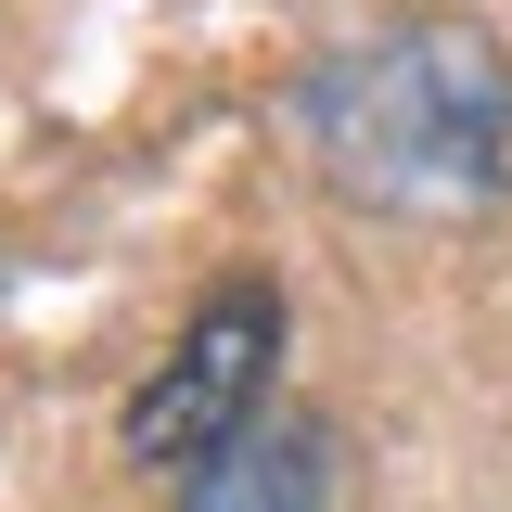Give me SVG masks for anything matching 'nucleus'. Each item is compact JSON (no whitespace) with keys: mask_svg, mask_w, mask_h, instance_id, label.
<instances>
[{"mask_svg":"<svg viewBox=\"0 0 512 512\" xmlns=\"http://www.w3.org/2000/svg\"><path fill=\"white\" fill-rule=\"evenodd\" d=\"M269 346H282L269 282H218V295L180 320V346L154 359V384L128 397V448L167 461V474H205L244 423H269Z\"/></svg>","mask_w":512,"mask_h":512,"instance_id":"obj_2","label":"nucleus"},{"mask_svg":"<svg viewBox=\"0 0 512 512\" xmlns=\"http://www.w3.org/2000/svg\"><path fill=\"white\" fill-rule=\"evenodd\" d=\"M320 500H333V436L269 410V423H244V436L192 474L180 512H320Z\"/></svg>","mask_w":512,"mask_h":512,"instance_id":"obj_3","label":"nucleus"},{"mask_svg":"<svg viewBox=\"0 0 512 512\" xmlns=\"http://www.w3.org/2000/svg\"><path fill=\"white\" fill-rule=\"evenodd\" d=\"M308 141L333 192L384 218H474L512 180V77L474 26H384V39L320 52Z\"/></svg>","mask_w":512,"mask_h":512,"instance_id":"obj_1","label":"nucleus"}]
</instances>
